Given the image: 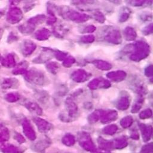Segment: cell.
<instances>
[{
  "label": "cell",
  "mask_w": 153,
  "mask_h": 153,
  "mask_svg": "<svg viewBox=\"0 0 153 153\" xmlns=\"http://www.w3.org/2000/svg\"><path fill=\"white\" fill-rule=\"evenodd\" d=\"M22 17V14L20 10L17 8H14L12 9L9 11L7 20L9 22L11 23H14L20 21Z\"/></svg>",
  "instance_id": "6da1fadb"
},
{
  "label": "cell",
  "mask_w": 153,
  "mask_h": 153,
  "mask_svg": "<svg viewBox=\"0 0 153 153\" xmlns=\"http://www.w3.org/2000/svg\"><path fill=\"white\" fill-rule=\"evenodd\" d=\"M23 49V53H30L34 50L33 45L29 42H25Z\"/></svg>",
  "instance_id": "7a4b0ae2"
},
{
  "label": "cell",
  "mask_w": 153,
  "mask_h": 153,
  "mask_svg": "<svg viewBox=\"0 0 153 153\" xmlns=\"http://www.w3.org/2000/svg\"><path fill=\"white\" fill-rule=\"evenodd\" d=\"M2 34H3V29H2L1 28H0V39H1V36H2Z\"/></svg>",
  "instance_id": "3957f363"
},
{
  "label": "cell",
  "mask_w": 153,
  "mask_h": 153,
  "mask_svg": "<svg viewBox=\"0 0 153 153\" xmlns=\"http://www.w3.org/2000/svg\"><path fill=\"white\" fill-rule=\"evenodd\" d=\"M2 15H3V14H2V13H1V12H0V17H1V16H2Z\"/></svg>",
  "instance_id": "277c9868"
}]
</instances>
